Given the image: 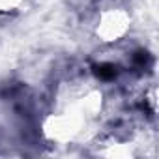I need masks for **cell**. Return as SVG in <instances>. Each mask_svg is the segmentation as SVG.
<instances>
[{"instance_id":"7a4b0ae2","label":"cell","mask_w":159,"mask_h":159,"mask_svg":"<svg viewBox=\"0 0 159 159\" xmlns=\"http://www.w3.org/2000/svg\"><path fill=\"white\" fill-rule=\"evenodd\" d=\"M135 60H137V64H140V66H144V64L148 62V54H146V52H137V56H135Z\"/></svg>"},{"instance_id":"6da1fadb","label":"cell","mask_w":159,"mask_h":159,"mask_svg":"<svg viewBox=\"0 0 159 159\" xmlns=\"http://www.w3.org/2000/svg\"><path fill=\"white\" fill-rule=\"evenodd\" d=\"M96 75L101 79V81H112V79L118 75V69L114 64H101L96 67Z\"/></svg>"}]
</instances>
